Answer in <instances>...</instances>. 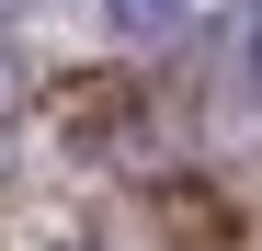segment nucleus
Returning a JSON list of instances; mask_svg holds the SVG:
<instances>
[{
    "mask_svg": "<svg viewBox=\"0 0 262 251\" xmlns=\"http://www.w3.org/2000/svg\"><path fill=\"white\" fill-rule=\"evenodd\" d=\"M251 80H262V23H251Z\"/></svg>",
    "mask_w": 262,
    "mask_h": 251,
    "instance_id": "obj_2",
    "label": "nucleus"
},
{
    "mask_svg": "<svg viewBox=\"0 0 262 251\" xmlns=\"http://www.w3.org/2000/svg\"><path fill=\"white\" fill-rule=\"evenodd\" d=\"M183 12H194V0H103V23L125 34V46H171V34H183Z\"/></svg>",
    "mask_w": 262,
    "mask_h": 251,
    "instance_id": "obj_1",
    "label": "nucleus"
}]
</instances>
